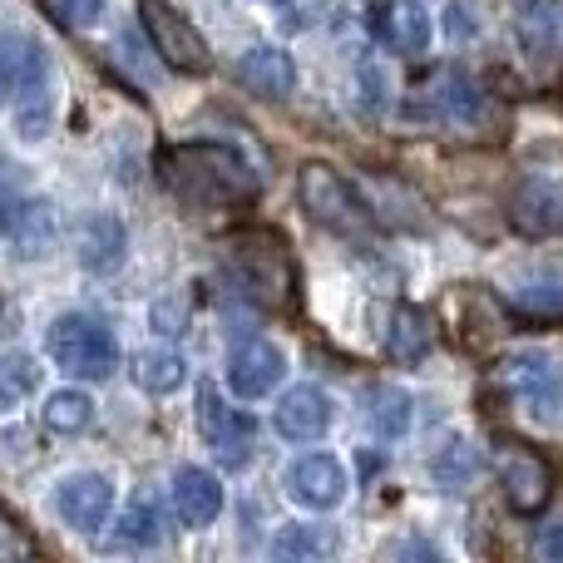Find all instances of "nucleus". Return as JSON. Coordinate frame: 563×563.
I'll list each match as a JSON object with an SVG mask.
<instances>
[{
	"label": "nucleus",
	"instance_id": "26",
	"mask_svg": "<svg viewBox=\"0 0 563 563\" xmlns=\"http://www.w3.org/2000/svg\"><path fill=\"white\" fill-rule=\"evenodd\" d=\"M35 386H40L35 356H25V351H5V356H0V416L15 410L25 396H35Z\"/></svg>",
	"mask_w": 563,
	"mask_h": 563
},
{
	"label": "nucleus",
	"instance_id": "25",
	"mask_svg": "<svg viewBox=\"0 0 563 563\" xmlns=\"http://www.w3.org/2000/svg\"><path fill=\"white\" fill-rule=\"evenodd\" d=\"M366 426L376 430V440H400L410 430V396L396 386H376L366 396Z\"/></svg>",
	"mask_w": 563,
	"mask_h": 563
},
{
	"label": "nucleus",
	"instance_id": "35",
	"mask_svg": "<svg viewBox=\"0 0 563 563\" xmlns=\"http://www.w3.org/2000/svg\"><path fill=\"white\" fill-rule=\"evenodd\" d=\"M273 5H287V0H273Z\"/></svg>",
	"mask_w": 563,
	"mask_h": 563
},
{
	"label": "nucleus",
	"instance_id": "24",
	"mask_svg": "<svg viewBox=\"0 0 563 563\" xmlns=\"http://www.w3.org/2000/svg\"><path fill=\"white\" fill-rule=\"evenodd\" d=\"M336 549H341V539L331 534V529H317V525H287L273 539L277 563H317V559H331Z\"/></svg>",
	"mask_w": 563,
	"mask_h": 563
},
{
	"label": "nucleus",
	"instance_id": "18",
	"mask_svg": "<svg viewBox=\"0 0 563 563\" xmlns=\"http://www.w3.org/2000/svg\"><path fill=\"white\" fill-rule=\"evenodd\" d=\"M238 85L257 99H287L291 85H297V65H291L287 49L253 45L243 59H238Z\"/></svg>",
	"mask_w": 563,
	"mask_h": 563
},
{
	"label": "nucleus",
	"instance_id": "33",
	"mask_svg": "<svg viewBox=\"0 0 563 563\" xmlns=\"http://www.w3.org/2000/svg\"><path fill=\"white\" fill-rule=\"evenodd\" d=\"M361 79H366V109H386V75L376 65H361Z\"/></svg>",
	"mask_w": 563,
	"mask_h": 563
},
{
	"label": "nucleus",
	"instance_id": "2",
	"mask_svg": "<svg viewBox=\"0 0 563 563\" xmlns=\"http://www.w3.org/2000/svg\"><path fill=\"white\" fill-rule=\"evenodd\" d=\"M45 346H49V356H55V366L75 380H109L119 366L114 331L99 317H89V311H65V317H55Z\"/></svg>",
	"mask_w": 563,
	"mask_h": 563
},
{
	"label": "nucleus",
	"instance_id": "8",
	"mask_svg": "<svg viewBox=\"0 0 563 563\" xmlns=\"http://www.w3.org/2000/svg\"><path fill=\"white\" fill-rule=\"evenodd\" d=\"M499 485H505V499L515 515H539L554 495V470H549L544 455L525 445H499Z\"/></svg>",
	"mask_w": 563,
	"mask_h": 563
},
{
	"label": "nucleus",
	"instance_id": "1",
	"mask_svg": "<svg viewBox=\"0 0 563 563\" xmlns=\"http://www.w3.org/2000/svg\"><path fill=\"white\" fill-rule=\"evenodd\" d=\"M158 178L174 198L194 208L253 203L263 178L233 144H174L158 154Z\"/></svg>",
	"mask_w": 563,
	"mask_h": 563
},
{
	"label": "nucleus",
	"instance_id": "21",
	"mask_svg": "<svg viewBox=\"0 0 563 563\" xmlns=\"http://www.w3.org/2000/svg\"><path fill=\"white\" fill-rule=\"evenodd\" d=\"M188 380V361L184 351L174 346H148L134 356V386L148 390V396H168V390H178Z\"/></svg>",
	"mask_w": 563,
	"mask_h": 563
},
{
	"label": "nucleus",
	"instance_id": "27",
	"mask_svg": "<svg viewBox=\"0 0 563 563\" xmlns=\"http://www.w3.org/2000/svg\"><path fill=\"white\" fill-rule=\"evenodd\" d=\"M89 416H95V406H89L85 390H55L45 400V430H55V435H79Z\"/></svg>",
	"mask_w": 563,
	"mask_h": 563
},
{
	"label": "nucleus",
	"instance_id": "32",
	"mask_svg": "<svg viewBox=\"0 0 563 563\" xmlns=\"http://www.w3.org/2000/svg\"><path fill=\"white\" fill-rule=\"evenodd\" d=\"M25 554H35V539H30L15 519L0 515V559H25Z\"/></svg>",
	"mask_w": 563,
	"mask_h": 563
},
{
	"label": "nucleus",
	"instance_id": "10",
	"mask_svg": "<svg viewBox=\"0 0 563 563\" xmlns=\"http://www.w3.org/2000/svg\"><path fill=\"white\" fill-rule=\"evenodd\" d=\"M282 485H287V495L297 499L301 509H336L341 499L351 495V475H346V465H341L336 455L291 460L287 475H282Z\"/></svg>",
	"mask_w": 563,
	"mask_h": 563
},
{
	"label": "nucleus",
	"instance_id": "30",
	"mask_svg": "<svg viewBox=\"0 0 563 563\" xmlns=\"http://www.w3.org/2000/svg\"><path fill=\"white\" fill-rule=\"evenodd\" d=\"M515 301L529 317H563V282H525Z\"/></svg>",
	"mask_w": 563,
	"mask_h": 563
},
{
	"label": "nucleus",
	"instance_id": "29",
	"mask_svg": "<svg viewBox=\"0 0 563 563\" xmlns=\"http://www.w3.org/2000/svg\"><path fill=\"white\" fill-rule=\"evenodd\" d=\"M475 455H470L465 440H450L445 450L435 455V479L440 489H470V479H475Z\"/></svg>",
	"mask_w": 563,
	"mask_h": 563
},
{
	"label": "nucleus",
	"instance_id": "34",
	"mask_svg": "<svg viewBox=\"0 0 563 563\" xmlns=\"http://www.w3.org/2000/svg\"><path fill=\"white\" fill-rule=\"evenodd\" d=\"M539 554H544V559H563V519H554V525L539 529Z\"/></svg>",
	"mask_w": 563,
	"mask_h": 563
},
{
	"label": "nucleus",
	"instance_id": "20",
	"mask_svg": "<svg viewBox=\"0 0 563 563\" xmlns=\"http://www.w3.org/2000/svg\"><path fill=\"white\" fill-rule=\"evenodd\" d=\"M519 35L539 55H563V0H519Z\"/></svg>",
	"mask_w": 563,
	"mask_h": 563
},
{
	"label": "nucleus",
	"instance_id": "19",
	"mask_svg": "<svg viewBox=\"0 0 563 563\" xmlns=\"http://www.w3.org/2000/svg\"><path fill=\"white\" fill-rule=\"evenodd\" d=\"M174 505L188 525L203 529V525H213L218 509H223V485H218V475H208V470L184 465L174 475Z\"/></svg>",
	"mask_w": 563,
	"mask_h": 563
},
{
	"label": "nucleus",
	"instance_id": "22",
	"mask_svg": "<svg viewBox=\"0 0 563 563\" xmlns=\"http://www.w3.org/2000/svg\"><path fill=\"white\" fill-rule=\"evenodd\" d=\"M430 346H435V331H430L426 311L400 307L396 317H390V336H386L390 361H396V366H416V361L430 356Z\"/></svg>",
	"mask_w": 563,
	"mask_h": 563
},
{
	"label": "nucleus",
	"instance_id": "17",
	"mask_svg": "<svg viewBox=\"0 0 563 563\" xmlns=\"http://www.w3.org/2000/svg\"><path fill=\"white\" fill-rule=\"evenodd\" d=\"M277 435L297 440V445H311V440L327 435L331 426V400L321 386H291L287 396L277 400Z\"/></svg>",
	"mask_w": 563,
	"mask_h": 563
},
{
	"label": "nucleus",
	"instance_id": "11",
	"mask_svg": "<svg viewBox=\"0 0 563 563\" xmlns=\"http://www.w3.org/2000/svg\"><path fill=\"white\" fill-rule=\"evenodd\" d=\"M282 376H287V356H282V346L267 336L243 341V346H233V356H228V386L243 400L273 396L282 386Z\"/></svg>",
	"mask_w": 563,
	"mask_h": 563
},
{
	"label": "nucleus",
	"instance_id": "14",
	"mask_svg": "<svg viewBox=\"0 0 563 563\" xmlns=\"http://www.w3.org/2000/svg\"><path fill=\"white\" fill-rule=\"evenodd\" d=\"M509 223L525 238H554L563 233V184L549 178H525L509 198Z\"/></svg>",
	"mask_w": 563,
	"mask_h": 563
},
{
	"label": "nucleus",
	"instance_id": "16",
	"mask_svg": "<svg viewBox=\"0 0 563 563\" xmlns=\"http://www.w3.org/2000/svg\"><path fill=\"white\" fill-rule=\"evenodd\" d=\"M49 75V55L35 35H20V30H5L0 35V99L5 95H30L40 89Z\"/></svg>",
	"mask_w": 563,
	"mask_h": 563
},
{
	"label": "nucleus",
	"instance_id": "5",
	"mask_svg": "<svg viewBox=\"0 0 563 563\" xmlns=\"http://www.w3.org/2000/svg\"><path fill=\"white\" fill-rule=\"evenodd\" d=\"M198 430H203L208 450L218 455V465H228V470H243L257 450V420L243 416L238 406H228L213 380L198 390Z\"/></svg>",
	"mask_w": 563,
	"mask_h": 563
},
{
	"label": "nucleus",
	"instance_id": "9",
	"mask_svg": "<svg viewBox=\"0 0 563 563\" xmlns=\"http://www.w3.org/2000/svg\"><path fill=\"white\" fill-rule=\"evenodd\" d=\"M49 505H55V515L65 519L69 529L99 534V529L109 525V515H114V479L109 475H69V479H59Z\"/></svg>",
	"mask_w": 563,
	"mask_h": 563
},
{
	"label": "nucleus",
	"instance_id": "23",
	"mask_svg": "<svg viewBox=\"0 0 563 563\" xmlns=\"http://www.w3.org/2000/svg\"><path fill=\"white\" fill-rule=\"evenodd\" d=\"M124 223L119 218H95V223L85 228V243H79V263L89 267V273H114V267H124Z\"/></svg>",
	"mask_w": 563,
	"mask_h": 563
},
{
	"label": "nucleus",
	"instance_id": "15",
	"mask_svg": "<svg viewBox=\"0 0 563 563\" xmlns=\"http://www.w3.org/2000/svg\"><path fill=\"white\" fill-rule=\"evenodd\" d=\"M0 233L15 243V253L40 257L55 243V218H49V208L40 203V198H25V188H15V194L0 203Z\"/></svg>",
	"mask_w": 563,
	"mask_h": 563
},
{
	"label": "nucleus",
	"instance_id": "31",
	"mask_svg": "<svg viewBox=\"0 0 563 563\" xmlns=\"http://www.w3.org/2000/svg\"><path fill=\"white\" fill-rule=\"evenodd\" d=\"M45 10L69 30H89L104 20V0H45Z\"/></svg>",
	"mask_w": 563,
	"mask_h": 563
},
{
	"label": "nucleus",
	"instance_id": "12",
	"mask_svg": "<svg viewBox=\"0 0 563 563\" xmlns=\"http://www.w3.org/2000/svg\"><path fill=\"white\" fill-rule=\"evenodd\" d=\"M420 114L435 124H475L485 114V89L465 75V69H440L426 89H420Z\"/></svg>",
	"mask_w": 563,
	"mask_h": 563
},
{
	"label": "nucleus",
	"instance_id": "4",
	"mask_svg": "<svg viewBox=\"0 0 563 563\" xmlns=\"http://www.w3.org/2000/svg\"><path fill=\"white\" fill-rule=\"evenodd\" d=\"M297 198L307 208L311 223H321L327 233H341V238H361L371 233V208L361 203V194L327 164H307L297 178Z\"/></svg>",
	"mask_w": 563,
	"mask_h": 563
},
{
	"label": "nucleus",
	"instance_id": "28",
	"mask_svg": "<svg viewBox=\"0 0 563 563\" xmlns=\"http://www.w3.org/2000/svg\"><path fill=\"white\" fill-rule=\"evenodd\" d=\"M114 539L124 549H154L158 544V509L148 505V499H134V505L124 509V519H119Z\"/></svg>",
	"mask_w": 563,
	"mask_h": 563
},
{
	"label": "nucleus",
	"instance_id": "6",
	"mask_svg": "<svg viewBox=\"0 0 563 563\" xmlns=\"http://www.w3.org/2000/svg\"><path fill=\"white\" fill-rule=\"evenodd\" d=\"M495 386H499V396L519 400V406L539 410V416H554L563 406V371L544 351H515V356H505L495 366Z\"/></svg>",
	"mask_w": 563,
	"mask_h": 563
},
{
	"label": "nucleus",
	"instance_id": "13",
	"mask_svg": "<svg viewBox=\"0 0 563 563\" xmlns=\"http://www.w3.org/2000/svg\"><path fill=\"white\" fill-rule=\"evenodd\" d=\"M371 30H376V40L386 49H396V55H420V49H430V35H435L430 10L416 5V0H380V5L371 10Z\"/></svg>",
	"mask_w": 563,
	"mask_h": 563
},
{
	"label": "nucleus",
	"instance_id": "3",
	"mask_svg": "<svg viewBox=\"0 0 563 563\" xmlns=\"http://www.w3.org/2000/svg\"><path fill=\"white\" fill-rule=\"evenodd\" d=\"M228 277L238 282V291L263 307H287L291 297V257L273 233H238L228 243Z\"/></svg>",
	"mask_w": 563,
	"mask_h": 563
},
{
	"label": "nucleus",
	"instance_id": "7",
	"mask_svg": "<svg viewBox=\"0 0 563 563\" xmlns=\"http://www.w3.org/2000/svg\"><path fill=\"white\" fill-rule=\"evenodd\" d=\"M139 20H144V30H148V45H154L174 69L203 75V69L213 65V55H208L203 35L194 30V20L178 15L168 0H139Z\"/></svg>",
	"mask_w": 563,
	"mask_h": 563
}]
</instances>
